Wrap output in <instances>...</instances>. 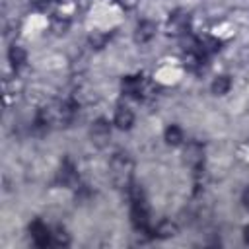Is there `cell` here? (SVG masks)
I'll list each match as a JSON object with an SVG mask.
<instances>
[{
	"instance_id": "obj_6",
	"label": "cell",
	"mask_w": 249,
	"mask_h": 249,
	"mask_svg": "<svg viewBox=\"0 0 249 249\" xmlns=\"http://www.w3.org/2000/svg\"><path fill=\"white\" fill-rule=\"evenodd\" d=\"M156 31H158V25L152 21V19H144L136 25L134 29V41L144 45V43H150L154 37H156Z\"/></svg>"
},
{
	"instance_id": "obj_20",
	"label": "cell",
	"mask_w": 249,
	"mask_h": 249,
	"mask_svg": "<svg viewBox=\"0 0 249 249\" xmlns=\"http://www.w3.org/2000/svg\"><path fill=\"white\" fill-rule=\"evenodd\" d=\"M243 239H245V243H249V226L243 228Z\"/></svg>"
},
{
	"instance_id": "obj_4",
	"label": "cell",
	"mask_w": 249,
	"mask_h": 249,
	"mask_svg": "<svg viewBox=\"0 0 249 249\" xmlns=\"http://www.w3.org/2000/svg\"><path fill=\"white\" fill-rule=\"evenodd\" d=\"M89 136H91V142L97 144V146H103L107 144L109 136H111V126L105 119H97L91 123V128H89Z\"/></svg>"
},
{
	"instance_id": "obj_13",
	"label": "cell",
	"mask_w": 249,
	"mask_h": 249,
	"mask_svg": "<svg viewBox=\"0 0 249 249\" xmlns=\"http://www.w3.org/2000/svg\"><path fill=\"white\" fill-rule=\"evenodd\" d=\"M163 138H165V142H167L169 146H177V144H181V142H183L185 134H183L181 126H177V124H169V126L165 128Z\"/></svg>"
},
{
	"instance_id": "obj_9",
	"label": "cell",
	"mask_w": 249,
	"mask_h": 249,
	"mask_svg": "<svg viewBox=\"0 0 249 249\" xmlns=\"http://www.w3.org/2000/svg\"><path fill=\"white\" fill-rule=\"evenodd\" d=\"M121 88H123V91L128 93V95H140V93L144 91V82H142L140 76H126V78L123 80Z\"/></svg>"
},
{
	"instance_id": "obj_17",
	"label": "cell",
	"mask_w": 249,
	"mask_h": 249,
	"mask_svg": "<svg viewBox=\"0 0 249 249\" xmlns=\"http://www.w3.org/2000/svg\"><path fill=\"white\" fill-rule=\"evenodd\" d=\"M51 237H53V245H56V247H66L70 243V235H68V231L64 228H56L51 233Z\"/></svg>"
},
{
	"instance_id": "obj_8",
	"label": "cell",
	"mask_w": 249,
	"mask_h": 249,
	"mask_svg": "<svg viewBox=\"0 0 249 249\" xmlns=\"http://www.w3.org/2000/svg\"><path fill=\"white\" fill-rule=\"evenodd\" d=\"M113 123L117 124V128H121V130H128V128L134 124V113H132L128 107L121 105V107H117V111H115V119H113Z\"/></svg>"
},
{
	"instance_id": "obj_11",
	"label": "cell",
	"mask_w": 249,
	"mask_h": 249,
	"mask_svg": "<svg viewBox=\"0 0 249 249\" xmlns=\"http://www.w3.org/2000/svg\"><path fill=\"white\" fill-rule=\"evenodd\" d=\"M154 233H156V237H160V239L173 237V235L177 233V224H175V222H171V220H161V222L156 226Z\"/></svg>"
},
{
	"instance_id": "obj_1",
	"label": "cell",
	"mask_w": 249,
	"mask_h": 249,
	"mask_svg": "<svg viewBox=\"0 0 249 249\" xmlns=\"http://www.w3.org/2000/svg\"><path fill=\"white\" fill-rule=\"evenodd\" d=\"M109 167H111V179H113V183L119 189H128L130 177H132V169H134L132 158L126 152H117V154H113V158L109 161Z\"/></svg>"
},
{
	"instance_id": "obj_15",
	"label": "cell",
	"mask_w": 249,
	"mask_h": 249,
	"mask_svg": "<svg viewBox=\"0 0 249 249\" xmlns=\"http://www.w3.org/2000/svg\"><path fill=\"white\" fill-rule=\"evenodd\" d=\"M220 49V41L218 39H212V37H202L198 39V53L204 54V53H216Z\"/></svg>"
},
{
	"instance_id": "obj_18",
	"label": "cell",
	"mask_w": 249,
	"mask_h": 249,
	"mask_svg": "<svg viewBox=\"0 0 249 249\" xmlns=\"http://www.w3.org/2000/svg\"><path fill=\"white\" fill-rule=\"evenodd\" d=\"M107 35L105 33H101V31H93V33H89V37H88V43H89V47L91 49H103L105 45H107Z\"/></svg>"
},
{
	"instance_id": "obj_10",
	"label": "cell",
	"mask_w": 249,
	"mask_h": 249,
	"mask_svg": "<svg viewBox=\"0 0 249 249\" xmlns=\"http://www.w3.org/2000/svg\"><path fill=\"white\" fill-rule=\"evenodd\" d=\"M8 60H10V64H12L14 68L23 66V64H25V60H27V53H25V49L14 43V45L8 49Z\"/></svg>"
},
{
	"instance_id": "obj_16",
	"label": "cell",
	"mask_w": 249,
	"mask_h": 249,
	"mask_svg": "<svg viewBox=\"0 0 249 249\" xmlns=\"http://www.w3.org/2000/svg\"><path fill=\"white\" fill-rule=\"evenodd\" d=\"M68 27H70V19H68V18H62V16H54V18L51 19V29H53L56 35H62V33H66V31H68Z\"/></svg>"
},
{
	"instance_id": "obj_21",
	"label": "cell",
	"mask_w": 249,
	"mask_h": 249,
	"mask_svg": "<svg viewBox=\"0 0 249 249\" xmlns=\"http://www.w3.org/2000/svg\"><path fill=\"white\" fill-rule=\"evenodd\" d=\"M31 2H35V4H45V2H49V0H31Z\"/></svg>"
},
{
	"instance_id": "obj_3",
	"label": "cell",
	"mask_w": 249,
	"mask_h": 249,
	"mask_svg": "<svg viewBox=\"0 0 249 249\" xmlns=\"http://www.w3.org/2000/svg\"><path fill=\"white\" fill-rule=\"evenodd\" d=\"M183 160H185V163L189 167L198 171L202 161H204V146L200 142H189L185 146V150H183Z\"/></svg>"
},
{
	"instance_id": "obj_7",
	"label": "cell",
	"mask_w": 249,
	"mask_h": 249,
	"mask_svg": "<svg viewBox=\"0 0 249 249\" xmlns=\"http://www.w3.org/2000/svg\"><path fill=\"white\" fill-rule=\"evenodd\" d=\"M189 21H191V16L189 12L185 10H175L169 18V23H167V29L169 33H185L187 27H189Z\"/></svg>"
},
{
	"instance_id": "obj_2",
	"label": "cell",
	"mask_w": 249,
	"mask_h": 249,
	"mask_svg": "<svg viewBox=\"0 0 249 249\" xmlns=\"http://www.w3.org/2000/svg\"><path fill=\"white\" fill-rule=\"evenodd\" d=\"M130 222L132 226L138 230V231H150V212H148V206H146V200H140V202H132V208H130Z\"/></svg>"
},
{
	"instance_id": "obj_19",
	"label": "cell",
	"mask_w": 249,
	"mask_h": 249,
	"mask_svg": "<svg viewBox=\"0 0 249 249\" xmlns=\"http://www.w3.org/2000/svg\"><path fill=\"white\" fill-rule=\"evenodd\" d=\"M241 202H243L245 208H249V187H245V191H243V195H241Z\"/></svg>"
},
{
	"instance_id": "obj_12",
	"label": "cell",
	"mask_w": 249,
	"mask_h": 249,
	"mask_svg": "<svg viewBox=\"0 0 249 249\" xmlns=\"http://www.w3.org/2000/svg\"><path fill=\"white\" fill-rule=\"evenodd\" d=\"M230 88H231V80H230V76H224V74L216 76L210 84V89L214 95H226L230 91Z\"/></svg>"
},
{
	"instance_id": "obj_5",
	"label": "cell",
	"mask_w": 249,
	"mask_h": 249,
	"mask_svg": "<svg viewBox=\"0 0 249 249\" xmlns=\"http://www.w3.org/2000/svg\"><path fill=\"white\" fill-rule=\"evenodd\" d=\"M29 231H31V237H33L35 245H39V247L53 245V237H51L53 231H51L41 220H35V222L29 226Z\"/></svg>"
},
{
	"instance_id": "obj_14",
	"label": "cell",
	"mask_w": 249,
	"mask_h": 249,
	"mask_svg": "<svg viewBox=\"0 0 249 249\" xmlns=\"http://www.w3.org/2000/svg\"><path fill=\"white\" fill-rule=\"evenodd\" d=\"M74 179H76V169H74V165L66 160V161L60 165V169H58V181L64 183V185H70Z\"/></svg>"
}]
</instances>
